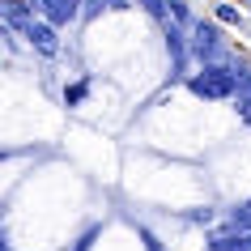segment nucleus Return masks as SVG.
Instances as JSON below:
<instances>
[{
	"instance_id": "obj_1",
	"label": "nucleus",
	"mask_w": 251,
	"mask_h": 251,
	"mask_svg": "<svg viewBox=\"0 0 251 251\" xmlns=\"http://www.w3.org/2000/svg\"><path fill=\"white\" fill-rule=\"evenodd\" d=\"M192 90H196V94H204V98H226V94L234 90V77H230L226 68H209L204 77H196V81H192Z\"/></svg>"
},
{
	"instance_id": "obj_2",
	"label": "nucleus",
	"mask_w": 251,
	"mask_h": 251,
	"mask_svg": "<svg viewBox=\"0 0 251 251\" xmlns=\"http://www.w3.org/2000/svg\"><path fill=\"white\" fill-rule=\"evenodd\" d=\"M30 43H34L39 51H55V34L47 26H30Z\"/></svg>"
},
{
	"instance_id": "obj_3",
	"label": "nucleus",
	"mask_w": 251,
	"mask_h": 251,
	"mask_svg": "<svg viewBox=\"0 0 251 251\" xmlns=\"http://www.w3.org/2000/svg\"><path fill=\"white\" fill-rule=\"evenodd\" d=\"M217 17H222V22H238V13L230 9V4H222V9H217Z\"/></svg>"
}]
</instances>
